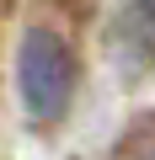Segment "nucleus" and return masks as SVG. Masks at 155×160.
<instances>
[{
    "label": "nucleus",
    "instance_id": "f257e3e1",
    "mask_svg": "<svg viewBox=\"0 0 155 160\" xmlns=\"http://www.w3.org/2000/svg\"><path fill=\"white\" fill-rule=\"evenodd\" d=\"M16 86H22V102L38 123H54L64 118L70 96H75V53L59 32L48 27H27L22 32V48H16Z\"/></svg>",
    "mask_w": 155,
    "mask_h": 160
},
{
    "label": "nucleus",
    "instance_id": "f03ea898",
    "mask_svg": "<svg viewBox=\"0 0 155 160\" xmlns=\"http://www.w3.org/2000/svg\"><path fill=\"white\" fill-rule=\"evenodd\" d=\"M144 16H150V32H155V0H144Z\"/></svg>",
    "mask_w": 155,
    "mask_h": 160
}]
</instances>
